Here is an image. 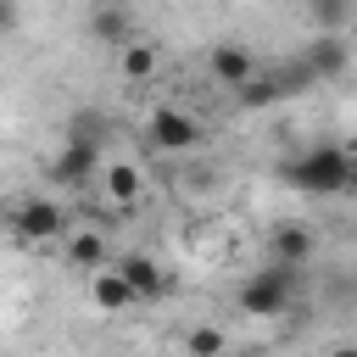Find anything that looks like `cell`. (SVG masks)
<instances>
[{
  "label": "cell",
  "mask_w": 357,
  "mask_h": 357,
  "mask_svg": "<svg viewBox=\"0 0 357 357\" xmlns=\"http://www.w3.org/2000/svg\"><path fill=\"white\" fill-rule=\"evenodd\" d=\"M351 0H307V17H312V28L318 33H346L351 28Z\"/></svg>",
  "instance_id": "15"
},
{
  "label": "cell",
  "mask_w": 357,
  "mask_h": 357,
  "mask_svg": "<svg viewBox=\"0 0 357 357\" xmlns=\"http://www.w3.org/2000/svg\"><path fill=\"white\" fill-rule=\"evenodd\" d=\"M145 134H151L156 151H195L201 145V123L190 112H178V106H156L151 123H145Z\"/></svg>",
  "instance_id": "5"
},
{
  "label": "cell",
  "mask_w": 357,
  "mask_h": 357,
  "mask_svg": "<svg viewBox=\"0 0 357 357\" xmlns=\"http://www.w3.org/2000/svg\"><path fill=\"white\" fill-rule=\"evenodd\" d=\"M89 39H95V45H128V39H134V11L117 6V0H100V6L89 11Z\"/></svg>",
  "instance_id": "9"
},
{
  "label": "cell",
  "mask_w": 357,
  "mask_h": 357,
  "mask_svg": "<svg viewBox=\"0 0 357 357\" xmlns=\"http://www.w3.org/2000/svg\"><path fill=\"white\" fill-rule=\"evenodd\" d=\"M257 73V61H251V50L245 45H234V39H223L218 50H212V78L223 84V89H234V84H245Z\"/></svg>",
  "instance_id": "11"
},
{
  "label": "cell",
  "mask_w": 357,
  "mask_h": 357,
  "mask_svg": "<svg viewBox=\"0 0 357 357\" xmlns=\"http://www.w3.org/2000/svg\"><path fill=\"white\" fill-rule=\"evenodd\" d=\"M329 357H357V351H351V346H335V351H329Z\"/></svg>",
  "instance_id": "19"
},
{
  "label": "cell",
  "mask_w": 357,
  "mask_h": 357,
  "mask_svg": "<svg viewBox=\"0 0 357 357\" xmlns=\"http://www.w3.org/2000/svg\"><path fill=\"white\" fill-rule=\"evenodd\" d=\"M296 290H301V268H290V262H268V268H257L251 279H240L234 301H240L245 318H279V312H290Z\"/></svg>",
  "instance_id": "2"
},
{
  "label": "cell",
  "mask_w": 357,
  "mask_h": 357,
  "mask_svg": "<svg viewBox=\"0 0 357 357\" xmlns=\"http://www.w3.org/2000/svg\"><path fill=\"white\" fill-rule=\"evenodd\" d=\"M95 167H100V134H95V123H73L67 145L45 162V178L61 184V190H78V184L95 178Z\"/></svg>",
  "instance_id": "3"
},
{
  "label": "cell",
  "mask_w": 357,
  "mask_h": 357,
  "mask_svg": "<svg viewBox=\"0 0 357 357\" xmlns=\"http://www.w3.org/2000/svg\"><path fill=\"white\" fill-rule=\"evenodd\" d=\"M17 28V0H0V39Z\"/></svg>",
  "instance_id": "18"
},
{
  "label": "cell",
  "mask_w": 357,
  "mask_h": 357,
  "mask_svg": "<svg viewBox=\"0 0 357 357\" xmlns=\"http://www.w3.org/2000/svg\"><path fill=\"white\" fill-rule=\"evenodd\" d=\"M234 100H240L245 112H262V106L290 100V89H284V78H279V67H273V73H251L245 84H234Z\"/></svg>",
  "instance_id": "10"
},
{
  "label": "cell",
  "mask_w": 357,
  "mask_h": 357,
  "mask_svg": "<svg viewBox=\"0 0 357 357\" xmlns=\"http://www.w3.org/2000/svg\"><path fill=\"white\" fill-rule=\"evenodd\" d=\"M67 262L73 268H106V234L100 229H78V234H67Z\"/></svg>",
  "instance_id": "14"
},
{
  "label": "cell",
  "mask_w": 357,
  "mask_h": 357,
  "mask_svg": "<svg viewBox=\"0 0 357 357\" xmlns=\"http://www.w3.org/2000/svg\"><path fill=\"white\" fill-rule=\"evenodd\" d=\"M117 279L134 290V301H156V296H167V290H173V279L162 273V262H156V257H145V251H128V257L117 262Z\"/></svg>",
  "instance_id": "6"
},
{
  "label": "cell",
  "mask_w": 357,
  "mask_h": 357,
  "mask_svg": "<svg viewBox=\"0 0 357 357\" xmlns=\"http://www.w3.org/2000/svg\"><path fill=\"white\" fill-rule=\"evenodd\" d=\"M11 234L17 240H28V245H45V240H61L67 234V212L56 206V201H45V195H33V201H22V206H11Z\"/></svg>",
  "instance_id": "4"
},
{
  "label": "cell",
  "mask_w": 357,
  "mask_h": 357,
  "mask_svg": "<svg viewBox=\"0 0 357 357\" xmlns=\"http://www.w3.org/2000/svg\"><path fill=\"white\" fill-rule=\"evenodd\" d=\"M139 190H145V178H139V167H128V162H117V167H106V195H112L117 206H134V201H139Z\"/></svg>",
  "instance_id": "16"
},
{
  "label": "cell",
  "mask_w": 357,
  "mask_h": 357,
  "mask_svg": "<svg viewBox=\"0 0 357 357\" xmlns=\"http://www.w3.org/2000/svg\"><path fill=\"white\" fill-rule=\"evenodd\" d=\"M346 61H351V45H346V33H312V45H307V56H301V67L312 73V84H324V78H340V73H346Z\"/></svg>",
  "instance_id": "7"
},
{
  "label": "cell",
  "mask_w": 357,
  "mask_h": 357,
  "mask_svg": "<svg viewBox=\"0 0 357 357\" xmlns=\"http://www.w3.org/2000/svg\"><path fill=\"white\" fill-rule=\"evenodd\" d=\"M184 351H190V357H223V329L195 324V329L184 335Z\"/></svg>",
  "instance_id": "17"
},
{
  "label": "cell",
  "mask_w": 357,
  "mask_h": 357,
  "mask_svg": "<svg viewBox=\"0 0 357 357\" xmlns=\"http://www.w3.org/2000/svg\"><path fill=\"white\" fill-rule=\"evenodd\" d=\"M89 301H95L100 312H128V307H134V290L117 279V268H95V273H89Z\"/></svg>",
  "instance_id": "12"
},
{
  "label": "cell",
  "mask_w": 357,
  "mask_h": 357,
  "mask_svg": "<svg viewBox=\"0 0 357 357\" xmlns=\"http://www.w3.org/2000/svg\"><path fill=\"white\" fill-rule=\"evenodd\" d=\"M312 251H318V234H312L307 223H279V229L268 234V262L307 268V262H312Z\"/></svg>",
  "instance_id": "8"
},
{
  "label": "cell",
  "mask_w": 357,
  "mask_h": 357,
  "mask_svg": "<svg viewBox=\"0 0 357 357\" xmlns=\"http://www.w3.org/2000/svg\"><path fill=\"white\" fill-rule=\"evenodd\" d=\"M279 178H284L290 190H301V195H346V190L357 184L346 145H312V151H301L296 162H284Z\"/></svg>",
  "instance_id": "1"
},
{
  "label": "cell",
  "mask_w": 357,
  "mask_h": 357,
  "mask_svg": "<svg viewBox=\"0 0 357 357\" xmlns=\"http://www.w3.org/2000/svg\"><path fill=\"white\" fill-rule=\"evenodd\" d=\"M117 67H123V78H151L156 67H162V56H156V45L151 39H128V45H117Z\"/></svg>",
  "instance_id": "13"
}]
</instances>
